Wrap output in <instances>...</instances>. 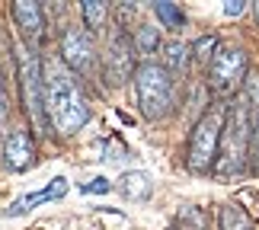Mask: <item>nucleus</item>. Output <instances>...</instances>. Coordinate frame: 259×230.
I'll use <instances>...</instances> for the list:
<instances>
[{
	"label": "nucleus",
	"mask_w": 259,
	"mask_h": 230,
	"mask_svg": "<svg viewBox=\"0 0 259 230\" xmlns=\"http://www.w3.org/2000/svg\"><path fill=\"white\" fill-rule=\"evenodd\" d=\"M80 13L87 19V29H99L106 23V16H109V7L103 0H87V4H80Z\"/></svg>",
	"instance_id": "nucleus-16"
},
{
	"label": "nucleus",
	"mask_w": 259,
	"mask_h": 230,
	"mask_svg": "<svg viewBox=\"0 0 259 230\" xmlns=\"http://www.w3.org/2000/svg\"><path fill=\"white\" fill-rule=\"evenodd\" d=\"M135 99H138V109L147 122H160L173 112L176 106V86H173V74L166 71L163 64L157 61H144L138 64L135 71Z\"/></svg>",
	"instance_id": "nucleus-3"
},
{
	"label": "nucleus",
	"mask_w": 259,
	"mask_h": 230,
	"mask_svg": "<svg viewBox=\"0 0 259 230\" xmlns=\"http://www.w3.org/2000/svg\"><path fill=\"white\" fill-rule=\"evenodd\" d=\"M67 189H71V186H67V179H64V176H55L45 189H38V192H29V195H23V198H16V202L7 208V217L29 214L32 208L45 205V202H61V198L67 195Z\"/></svg>",
	"instance_id": "nucleus-11"
},
{
	"label": "nucleus",
	"mask_w": 259,
	"mask_h": 230,
	"mask_svg": "<svg viewBox=\"0 0 259 230\" xmlns=\"http://www.w3.org/2000/svg\"><path fill=\"white\" fill-rule=\"evenodd\" d=\"M109 189H112V182L103 176H96V179H90V182H83V195H106Z\"/></svg>",
	"instance_id": "nucleus-19"
},
{
	"label": "nucleus",
	"mask_w": 259,
	"mask_h": 230,
	"mask_svg": "<svg viewBox=\"0 0 259 230\" xmlns=\"http://www.w3.org/2000/svg\"><path fill=\"white\" fill-rule=\"evenodd\" d=\"M246 93H250V106H253V154L259 157V80Z\"/></svg>",
	"instance_id": "nucleus-18"
},
{
	"label": "nucleus",
	"mask_w": 259,
	"mask_h": 230,
	"mask_svg": "<svg viewBox=\"0 0 259 230\" xmlns=\"http://www.w3.org/2000/svg\"><path fill=\"white\" fill-rule=\"evenodd\" d=\"M10 115V99H7V89H4V80H0V122Z\"/></svg>",
	"instance_id": "nucleus-21"
},
{
	"label": "nucleus",
	"mask_w": 259,
	"mask_h": 230,
	"mask_svg": "<svg viewBox=\"0 0 259 230\" xmlns=\"http://www.w3.org/2000/svg\"><path fill=\"white\" fill-rule=\"evenodd\" d=\"M246 67H250V58L240 45H218L211 55V67H208V80H211V89L218 96H231L240 89Z\"/></svg>",
	"instance_id": "nucleus-6"
},
{
	"label": "nucleus",
	"mask_w": 259,
	"mask_h": 230,
	"mask_svg": "<svg viewBox=\"0 0 259 230\" xmlns=\"http://www.w3.org/2000/svg\"><path fill=\"white\" fill-rule=\"evenodd\" d=\"M61 61L71 74H93L96 71V42L83 26H67L61 35Z\"/></svg>",
	"instance_id": "nucleus-8"
},
{
	"label": "nucleus",
	"mask_w": 259,
	"mask_h": 230,
	"mask_svg": "<svg viewBox=\"0 0 259 230\" xmlns=\"http://www.w3.org/2000/svg\"><path fill=\"white\" fill-rule=\"evenodd\" d=\"M221 230H253V227H250V217H246L240 208L224 205L221 208Z\"/></svg>",
	"instance_id": "nucleus-17"
},
{
	"label": "nucleus",
	"mask_w": 259,
	"mask_h": 230,
	"mask_svg": "<svg viewBox=\"0 0 259 230\" xmlns=\"http://www.w3.org/2000/svg\"><path fill=\"white\" fill-rule=\"evenodd\" d=\"M253 13H256V19H259V0H256V4H253Z\"/></svg>",
	"instance_id": "nucleus-22"
},
{
	"label": "nucleus",
	"mask_w": 259,
	"mask_h": 230,
	"mask_svg": "<svg viewBox=\"0 0 259 230\" xmlns=\"http://www.w3.org/2000/svg\"><path fill=\"white\" fill-rule=\"evenodd\" d=\"M135 55L138 52H135L132 35L122 26H115L109 32V42H106V52H103V74H106L109 86H122L128 77H135V71H138Z\"/></svg>",
	"instance_id": "nucleus-7"
},
{
	"label": "nucleus",
	"mask_w": 259,
	"mask_h": 230,
	"mask_svg": "<svg viewBox=\"0 0 259 230\" xmlns=\"http://www.w3.org/2000/svg\"><path fill=\"white\" fill-rule=\"evenodd\" d=\"M42 77H45V115L48 125L58 134L71 137L90 122V103L83 96L77 77L64 67L61 58H48L42 64Z\"/></svg>",
	"instance_id": "nucleus-1"
},
{
	"label": "nucleus",
	"mask_w": 259,
	"mask_h": 230,
	"mask_svg": "<svg viewBox=\"0 0 259 230\" xmlns=\"http://www.w3.org/2000/svg\"><path fill=\"white\" fill-rule=\"evenodd\" d=\"M35 163V144L26 131H10L4 137V166L10 173H26L29 166Z\"/></svg>",
	"instance_id": "nucleus-9"
},
{
	"label": "nucleus",
	"mask_w": 259,
	"mask_h": 230,
	"mask_svg": "<svg viewBox=\"0 0 259 230\" xmlns=\"http://www.w3.org/2000/svg\"><path fill=\"white\" fill-rule=\"evenodd\" d=\"M118 192H122L128 202H147V198H151V192H154L151 176L141 173V169L122 173V179H118Z\"/></svg>",
	"instance_id": "nucleus-12"
},
{
	"label": "nucleus",
	"mask_w": 259,
	"mask_h": 230,
	"mask_svg": "<svg viewBox=\"0 0 259 230\" xmlns=\"http://www.w3.org/2000/svg\"><path fill=\"white\" fill-rule=\"evenodd\" d=\"M253 154V106L250 93H237L227 106L224 115V131L218 144L214 173L218 176H240Z\"/></svg>",
	"instance_id": "nucleus-2"
},
{
	"label": "nucleus",
	"mask_w": 259,
	"mask_h": 230,
	"mask_svg": "<svg viewBox=\"0 0 259 230\" xmlns=\"http://www.w3.org/2000/svg\"><path fill=\"white\" fill-rule=\"evenodd\" d=\"M13 19H16L23 38L29 42V52L42 45V38H45V13H42V7L32 4V0H19V4H13Z\"/></svg>",
	"instance_id": "nucleus-10"
},
{
	"label": "nucleus",
	"mask_w": 259,
	"mask_h": 230,
	"mask_svg": "<svg viewBox=\"0 0 259 230\" xmlns=\"http://www.w3.org/2000/svg\"><path fill=\"white\" fill-rule=\"evenodd\" d=\"M189 64V48L183 42H170V45H163V67L170 74H179L183 67Z\"/></svg>",
	"instance_id": "nucleus-14"
},
{
	"label": "nucleus",
	"mask_w": 259,
	"mask_h": 230,
	"mask_svg": "<svg viewBox=\"0 0 259 230\" xmlns=\"http://www.w3.org/2000/svg\"><path fill=\"white\" fill-rule=\"evenodd\" d=\"M19 89H23V106L32 128L38 134L48 131V115H45V77H42V61L35 52L23 48L19 52Z\"/></svg>",
	"instance_id": "nucleus-5"
},
{
	"label": "nucleus",
	"mask_w": 259,
	"mask_h": 230,
	"mask_svg": "<svg viewBox=\"0 0 259 230\" xmlns=\"http://www.w3.org/2000/svg\"><path fill=\"white\" fill-rule=\"evenodd\" d=\"M224 115H227V106L214 103L208 106L198 122L189 134V147H186V166L192 173L205 176V173H214V160H218V144H221V131H224Z\"/></svg>",
	"instance_id": "nucleus-4"
},
{
	"label": "nucleus",
	"mask_w": 259,
	"mask_h": 230,
	"mask_svg": "<svg viewBox=\"0 0 259 230\" xmlns=\"http://www.w3.org/2000/svg\"><path fill=\"white\" fill-rule=\"evenodd\" d=\"M135 52H141V55H154L157 48H160V32H157L154 26H138V32H135Z\"/></svg>",
	"instance_id": "nucleus-15"
},
{
	"label": "nucleus",
	"mask_w": 259,
	"mask_h": 230,
	"mask_svg": "<svg viewBox=\"0 0 259 230\" xmlns=\"http://www.w3.org/2000/svg\"><path fill=\"white\" fill-rule=\"evenodd\" d=\"M243 10H246L243 0H227V4H224V13H227V16H240Z\"/></svg>",
	"instance_id": "nucleus-20"
},
{
	"label": "nucleus",
	"mask_w": 259,
	"mask_h": 230,
	"mask_svg": "<svg viewBox=\"0 0 259 230\" xmlns=\"http://www.w3.org/2000/svg\"><path fill=\"white\" fill-rule=\"evenodd\" d=\"M154 16L163 23V29H183L186 26V13L176 4H166V0H157L154 4Z\"/></svg>",
	"instance_id": "nucleus-13"
}]
</instances>
